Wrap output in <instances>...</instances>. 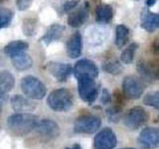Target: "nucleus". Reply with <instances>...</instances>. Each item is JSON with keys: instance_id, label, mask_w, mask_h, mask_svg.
Segmentation results:
<instances>
[{"instance_id": "nucleus-1", "label": "nucleus", "mask_w": 159, "mask_h": 149, "mask_svg": "<svg viewBox=\"0 0 159 149\" xmlns=\"http://www.w3.org/2000/svg\"><path fill=\"white\" fill-rule=\"evenodd\" d=\"M39 119L36 115L29 112H18L7 117L6 125L8 130L14 135L23 136L36 129Z\"/></svg>"}, {"instance_id": "nucleus-2", "label": "nucleus", "mask_w": 159, "mask_h": 149, "mask_svg": "<svg viewBox=\"0 0 159 149\" xmlns=\"http://www.w3.org/2000/svg\"><path fill=\"white\" fill-rule=\"evenodd\" d=\"M47 103L55 111H67L73 106L74 97L67 88H58L49 93Z\"/></svg>"}, {"instance_id": "nucleus-3", "label": "nucleus", "mask_w": 159, "mask_h": 149, "mask_svg": "<svg viewBox=\"0 0 159 149\" xmlns=\"http://www.w3.org/2000/svg\"><path fill=\"white\" fill-rule=\"evenodd\" d=\"M20 87L25 96L32 99H42L47 93L45 84L33 76H26L22 79Z\"/></svg>"}, {"instance_id": "nucleus-4", "label": "nucleus", "mask_w": 159, "mask_h": 149, "mask_svg": "<svg viewBox=\"0 0 159 149\" xmlns=\"http://www.w3.org/2000/svg\"><path fill=\"white\" fill-rule=\"evenodd\" d=\"M102 125V119L93 114H84L76 119L74 123V130L76 133L89 134L96 132Z\"/></svg>"}, {"instance_id": "nucleus-5", "label": "nucleus", "mask_w": 159, "mask_h": 149, "mask_svg": "<svg viewBox=\"0 0 159 149\" xmlns=\"http://www.w3.org/2000/svg\"><path fill=\"white\" fill-rule=\"evenodd\" d=\"M78 92L84 102L92 104L98 96V86L91 78H81L78 79Z\"/></svg>"}, {"instance_id": "nucleus-6", "label": "nucleus", "mask_w": 159, "mask_h": 149, "mask_svg": "<svg viewBox=\"0 0 159 149\" xmlns=\"http://www.w3.org/2000/svg\"><path fill=\"white\" fill-rule=\"evenodd\" d=\"M148 114L141 106H135L129 109L123 117V123L128 129L135 130L147 122Z\"/></svg>"}, {"instance_id": "nucleus-7", "label": "nucleus", "mask_w": 159, "mask_h": 149, "mask_svg": "<svg viewBox=\"0 0 159 149\" xmlns=\"http://www.w3.org/2000/svg\"><path fill=\"white\" fill-rule=\"evenodd\" d=\"M145 89V84L140 79L134 76L125 77L122 82V91L124 96L130 99H138Z\"/></svg>"}, {"instance_id": "nucleus-8", "label": "nucleus", "mask_w": 159, "mask_h": 149, "mask_svg": "<svg viewBox=\"0 0 159 149\" xmlns=\"http://www.w3.org/2000/svg\"><path fill=\"white\" fill-rule=\"evenodd\" d=\"M117 144V139L111 128L106 127L99 131L93 140V149H113Z\"/></svg>"}, {"instance_id": "nucleus-9", "label": "nucleus", "mask_w": 159, "mask_h": 149, "mask_svg": "<svg viewBox=\"0 0 159 149\" xmlns=\"http://www.w3.org/2000/svg\"><path fill=\"white\" fill-rule=\"evenodd\" d=\"M74 74L78 79L81 78L96 79L98 76V68L91 60H80L74 67Z\"/></svg>"}, {"instance_id": "nucleus-10", "label": "nucleus", "mask_w": 159, "mask_h": 149, "mask_svg": "<svg viewBox=\"0 0 159 149\" xmlns=\"http://www.w3.org/2000/svg\"><path fill=\"white\" fill-rule=\"evenodd\" d=\"M138 144L145 149H153L159 146V128L146 127L138 136Z\"/></svg>"}, {"instance_id": "nucleus-11", "label": "nucleus", "mask_w": 159, "mask_h": 149, "mask_svg": "<svg viewBox=\"0 0 159 149\" xmlns=\"http://www.w3.org/2000/svg\"><path fill=\"white\" fill-rule=\"evenodd\" d=\"M36 130L43 138L48 139V140L57 138L60 134V128L58 123L49 118L39 120L36 126Z\"/></svg>"}, {"instance_id": "nucleus-12", "label": "nucleus", "mask_w": 159, "mask_h": 149, "mask_svg": "<svg viewBox=\"0 0 159 149\" xmlns=\"http://www.w3.org/2000/svg\"><path fill=\"white\" fill-rule=\"evenodd\" d=\"M47 70L60 83L66 82L68 78L71 76L72 72H74V69L69 64L55 63V62H50L47 65Z\"/></svg>"}, {"instance_id": "nucleus-13", "label": "nucleus", "mask_w": 159, "mask_h": 149, "mask_svg": "<svg viewBox=\"0 0 159 149\" xmlns=\"http://www.w3.org/2000/svg\"><path fill=\"white\" fill-rule=\"evenodd\" d=\"M137 71L147 81L159 79V63L155 61H142L137 64Z\"/></svg>"}, {"instance_id": "nucleus-14", "label": "nucleus", "mask_w": 159, "mask_h": 149, "mask_svg": "<svg viewBox=\"0 0 159 149\" xmlns=\"http://www.w3.org/2000/svg\"><path fill=\"white\" fill-rule=\"evenodd\" d=\"M89 17V4L86 2L69 14L68 24L73 28H79L84 24Z\"/></svg>"}, {"instance_id": "nucleus-15", "label": "nucleus", "mask_w": 159, "mask_h": 149, "mask_svg": "<svg viewBox=\"0 0 159 149\" xmlns=\"http://www.w3.org/2000/svg\"><path fill=\"white\" fill-rule=\"evenodd\" d=\"M82 50H83L82 35L80 32H76L70 37L67 43L68 56L72 59H77L82 55Z\"/></svg>"}, {"instance_id": "nucleus-16", "label": "nucleus", "mask_w": 159, "mask_h": 149, "mask_svg": "<svg viewBox=\"0 0 159 149\" xmlns=\"http://www.w3.org/2000/svg\"><path fill=\"white\" fill-rule=\"evenodd\" d=\"M141 27L149 33L157 30L159 28V13H153L144 9L141 13Z\"/></svg>"}, {"instance_id": "nucleus-17", "label": "nucleus", "mask_w": 159, "mask_h": 149, "mask_svg": "<svg viewBox=\"0 0 159 149\" xmlns=\"http://www.w3.org/2000/svg\"><path fill=\"white\" fill-rule=\"evenodd\" d=\"M15 79L13 74L8 71H2L0 74V97L2 106L6 101V94L14 88Z\"/></svg>"}, {"instance_id": "nucleus-18", "label": "nucleus", "mask_w": 159, "mask_h": 149, "mask_svg": "<svg viewBox=\"0 0 159 149\" xmlns=\"http://www.w3.org/2000/svg\"><path fill=\"white\" fill-rule=\"evenodd\" d=\"M11 106L17 112H29L33 111L36 108V104L32 102L30 99L24 97L20 94H15L11 97Z\"/></svg>"}, {"instance_id": "nucleus-19", "label": "nucleus", "mask_w": 159, "mask_h": 149, "mask_svg": "<svg viewBox=\"0 0 159 149\" xmlns=\"http://www.w3.org/2000/svg\"><path fill=\"white\" fill-rule=\"evenodd\" d=\"M64 30H65V27L63 25L58 24V23L52 24L51 26L47 29V31L44 34V36L41 38V41L48 46V45L61 39L62 35L64 33Z\"/></svg>"}, {"instance_id": "nucleus-20", "label": "nucleus", "mask_w": 159, "mask_h": 149, "mask_svg": "<svg viewBox=\"0 0 159 149\" xmlns=\"http://www.w3.org/2000/svg\"><path fill=\"white\" fill-rule=\"evenodd\" d=\"M10 59H11L13 67L18 71H26L33 66V60L26 52L20 53Z\"/></svg>"}, {"instance_id": "nucleus-21", "label": "nucleus", "mask_w": 159, "mask_h": 149, "mask_svg": "<svg viewBox=\"0 0 159 149\" xmlns=\"http://www.w3.org/2000/svg\"><path fill=\"white\" fill-rule=\"evenodd\" d=\"M29 48V45L27 42L24 41H13L10 42L9 44H7L6 46L4 47V53L5 55H7L8 57H13L16 56V55L26 52Z\"/></svg>"}, {"instance_id": "nucleus-22", "label": "nucleus", "mask_w": 159, "mask_h": 149, "mask_svg": "<svg viewBox=\"0 0 159 149\" xmlns=\"http://www.w3.org/2000/svg\"><path fill=\"white\" fill-rule=\"evenodd\" d=\"M112 7L108 4H99L97 8L96 17L99 23H108L112 19Z\"/></svg>"}, {"instance_id": "nucleus-23", "label": "nucleus", "mask_w": 159, "mask_h": 149, "mask_svg": "<svg viewBox=\"0 0 159 149\" xmlns=\"http://www.w3.org/2000/svg\"><path fill=\"white\" fill-rule=\"evenodd\" d=\"M129 29L125 25H118L116 29V45L117 48H122L128 41Z\"/></svg>"}, {"instance_id": "nucleus-24", "label": "nucleus", "mask_w": 159, "mask_h": 149, "mask_svg": "<svg viewBox=\"0 0 159 149\" xmlns=\"http://www.w3.org/2000/svg\"><path fill=\"white\" fill-rule=\"evenodd\" d=\"M138 49V44L137 43H131L130 45H128L127 48L123 50V52L120 55V61L123 64L129 65L133 62L134 56Z\"/></svg>"}, {"instance_id": "nucleus-25", "label": "nucleus", "mask_w": 159, "mask_h": 149, "mask_svg": "<svg viewBox=\"0 0 159 149\" xmlns=\"http://www.w3.org/2000/svg\"><path fill=\"white\" fill-rule=\"evenodd\" d=\"M36 29H37L36 19L28 18V19H25L23 21L22 30H23V33L26 35V36H33V35L36 33Z\"/></svg>"}, {"instance_id": "nucleus-26", "label": "nucleus", "mask_w": 159, "mask_h": 149, "mask_svg": "<svg viewBox=\"0 0 159 149\" xmlns=\"http://www.w3.org/2000/svg\"><path fill=\"white\" fill-rule=\"evenodd\" d=\"M13 18V12L8 8H1L0 10V28L4 29L8 27Z\"/></svg>"}, {"instance_id": "nucleus-27", "label": "nucleus", "mask_w": 159, "mask_h": 149, "mask_svg": "<svg viewBox=\"0 0 159 149\" xmlns=\"http://www.w3.org/2000/svg\"><path fill=\"white\" fill-rule=\"evenodd\" d=\"M143 103L148 106L159 109V92H152L143 97Z\"/></svg>"}, {"instance_id": "nucleus-28", "label": "nucleus", "mask_w": 159, "mask_h": 149, "mask_svg": "<svg viewBox=\"0 0 159 149\" xmlns=\"http://www.w3.org/2000/svg\"><path fill=\"white\" fill-rule=\"evenodd\" d=\"M102 69H103V71H106L107 74H120L123 70L122 66L117 61L107 62L102 66Z\"/></svg>"}, {"instance_id": "nucleus-29", "label": "nucleus", "mask_w": 159, "mask_h": 149, "mask_svg": "<svg viewBox=\"0 0 159 149\" xmlns=\"http://www.w3.org/2000/svg\"><path fill=\"white\" fill-rule=\"evenodd\" d=\"M80 4V0H69L63 5V12L68 13L72 12V10L77 8V6Z\"/></svg>"}, {"instance_id": "nucleus-30", "label": "nucleus", "mask_w": 159, "mask_h": 149, "mask_svg": "<svg viewBox=\"0 0 159 149\" xmlns=\"http://www.w3.org/2000/svg\"><path fill=\"white\" fill-rule=\"evenodd\" d=\"M32 4V0H16V6L20 11L27 10Z\"/></svg>"}, {"instance_id": "nucleus-31", "label": "nucleus", "mask_w": 159, "mask_h": 149, "mask_svg": "<svg viewBox=\"0 0 159 149\" xmlns=\"http://www.w3.org/2000/svg\"><path fill=\"white\" fill-rule=\"evenodd\" d=\"M109 98H111V97H109V93H108V92L107 91V89H104V91H103V93H102V102L103 103H107V102L109 101Z\"/></svg>"}, {"instance_id": "nucleus-32", "label": "nucleus", "mask_w": 159, "mask_h": 149, "mask_svg": "<svg viewBox=\"0 0 159 149\" xmlns=\"http://www.w3.org/2000/svg\"><path fill=\"white\" fill-rule=\"evenodd\" d=\"M66 149H83V148H82V146H81V145H80V144L75 143L74 145L70 146V147H67Z\"/></svg>"}, {"instance_id": "nucleus-33", "label": "nucleus", "mask_w": 159, "mask_h": 149, "mask_svg": "<svg viewBox=\"0 0 159 149\" xmlns=\"http://www.w3.org/2000/svg\"><path fill=\"white\" fill-rule=\"evenodd\" d=\"M155 2H156V0H146V1H145V3H146V5L148 7L153 6V5L155 4Z\"/></svg>"}, {"instance_id": "nucleus-34", "label": "nucleus", "mask_w": 159, "mask_h": 149, "mask_svg": "<svg viewBox=\"0 0 159 149\" xmlns=\"http://www.w3.org/2000/svg\"><path fill=\"white\" fill-rule=\"evenodd\" d=\"M120 149H134V148H120Z\"/></svg>"}, {"instance_id": "nucleus-35", "label": "nucleus", "mask_w": 159, "mask_h": 149, "mask_svg": "<svg viewBox=\"0 0 159 149\" xmlns=\"http://www.w3.org/2000/svg\"><path fill=\"white\" fill-rule=\"evenodd\" d=\"M2 1H4V0H2Z\"/></svg>"}]
</instances>
